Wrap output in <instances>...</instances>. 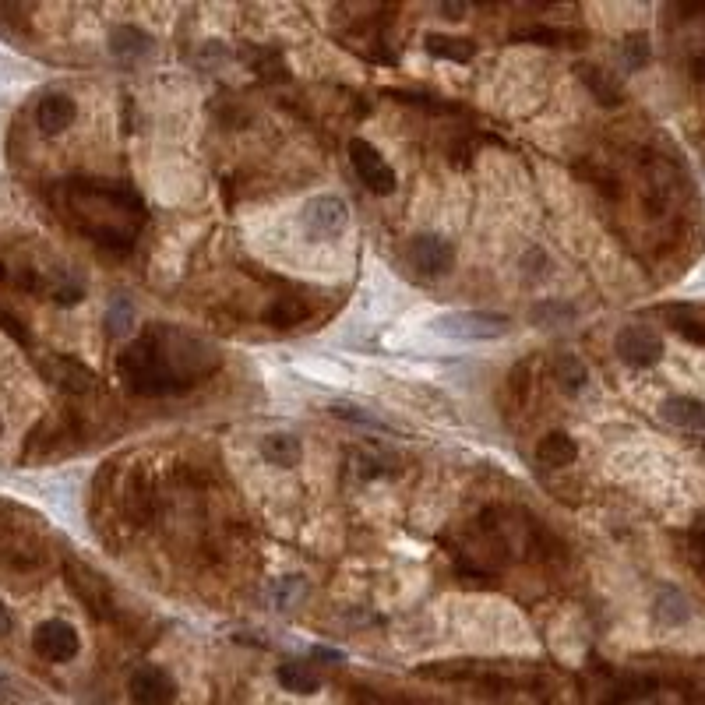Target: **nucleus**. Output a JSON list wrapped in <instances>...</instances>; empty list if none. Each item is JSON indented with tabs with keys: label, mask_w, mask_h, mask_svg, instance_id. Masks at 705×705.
I'll list each match as a JSON object with an SVG mask.
<instances>
[{
	"label": "nucleus",
	"mask_w": 705,
	"mask_h": 705,
	"mask_svg": "<svg viewBox=\"0 0 705 705\" xmlns=\"http://www.w3.org/2000/svg\"><path fill=\"white\" fill-rule=\"evenodd\" d=\"M540 459L547 462V466H568V462L575 459V441L568 438L564 431H550L540 438Z\"/></svg>",
	"instance_id": "nucleus-16"
},
{
	"label": "nucleus",
	"mask_w": 705,
	"mask_h": 705,
	"mask_svg": "<svg viewBox=\"0 0 705 705\" xmlns=\"http://www.w3.org/2000/svg\"><path fill=\"white\" fill-rule=\"evenodd\" d=\"M134 325V307L127 297H113L110 300V314H106V328H110L113 339H124Z\"/></svg>",
	"instance_id": "nucleus-17"
},
{
	"label": "nucleus",
	"mask_w": 705,
	"mask_h": 705,
	"mask_svg": "<svg viewBox=\"0 0 705 705\" xmlns=\"http://www.w3.org/2000/svg\"><path fill=\"white\" fill-rule=\"evenodd\" d=\"M300 223H304V230H307V237L311 240H332V237H339V233L346 230L349 208H346V201H342L339 194H314V198L304 205Z\"/></svg>",
	"instance_id": "nucleus-4"
},
{
	"label": "nucleus",
	"mask_w": 705,
	"mask_h": 705,
	"mask_svg": "<svg viewBox=\"0 0 705 705\" xmlns=\"http://www.w3.org/2000/svg\"><path fill=\"white\" fill-rule=\"evenodd\" d=\"M110 50H113V57L138 60L152 50V39L141 29H134V25H120V29L110 32Z\"/></svg>",
	"instance_id": "nucleus-15"
},
{
	"label": "nucleus",
	"mask_w": 705,
	"mask_h": 705,
	"mask_svg": "<svg viewBox=\"0 0 705 705\" xmlns=\"http://www.w3.org/2000/svg\"><path fill=\"white\" fill-rule=\"evenodd\" d=\"M582 78H586L589 82V89L596 92V96L603 99V103H617V99H621V92H610V78L603 75V71H589V67H582Z\"/></svg>",
	"instance_id": "nucleus-20"
},
{
	"label": "nucleus",
	"mask_w": 705,
	"mask_h": 705,
	"mask_svg": "<svg viewBox=\"0 0 705 705\" xmlns=\"http://www.w3.org/2000/svg\"><path fill=\"white\" fill-rule=\"evenodd\" d=\"M614 349L628 367H653L663 357V339L642 325H628L617 332Z\"/></svg>",
	"instance_id": "nucleus-9"
},
{
	"label": "nucleus",
	"mask_w": 705,
	"mask_h": 705,
	"mask_svg": "<svg viewBox=\"0 0 705 705\" xmlns=\"http://www.w3.org/2000/svg\"><path fill=\"white\" fill-rule=\"evenodd\" d=\"M78 106L71 96H64V92H50V96L39 99L36 106V124L43 134H60L71 127V120H75Z\"/></svg>",
	"instance_id": "nucleus-10"
},
{
	"label": "nucleus",
	"mask_w": 705,
	"mask_h": 705,
	"mask_svg": "<svg viewBox=\"0 0 705 705\" xmlns=\"http://www.w3.org/2000/svg\"><path fill=\"white\" fill-rule=\"evenodd\" d=\"M8 628H11V624H8V610L0 607V631H8Z\"/></svg>",
	"instance_id": "nucleus-21"
},
{
	"label": "nucleus",
	"mask_w": 705,
	"mask_h": 705,
	"mask_svg": "<svg viewBox=\"0 0 705 705\" xmlns=\"http://www.w3.org/2000/svg\"><path fill=\"white\" fill-rule=\"evenodd\" d=\"M557 378H561V385L568 388V392H579V388H586V367H582V360L579 357H572V353H561L557 357Z\"/></svg>",
	"instance_id": "nucleus-18"
},
{
	"label": "nucleus",
	"mask_w": 705,
	"mask_h": 705,
	"mask_svg": "<svg viewBox=\"0 0 705 705\" xmlns=\"http://www.w3.org/2000/svg\"><path fill=\"white\" fill-rule=\"evenodd\" d=\"M0 434H4V423H0Z\"/></svg>",
	"instance_id": "nucleus-22"
},
{
	"label": "nucleus",
	"mask_w": 705,
	"mask_h": 705,
	"mask_svg": "<svg viewBox=\"0 0 705 705\" xmlns=\"http://www.w3.org/2000/svg\"><path fill=\"white\" fill-rule=\"evenodd\" d=\"M349 166L360 177V184L374 194H392L395 191V170L388 166V159L374 149L371 141L353 138L349 141Z\"/></svg>",
	"instance_id": "nucleus-5"
},
{
	"label": "nucleus",
	"mask_w": 705,
	"mask_h": 705,
	"mask_svg": "<svg viewBox=\"0 0 705 705\" xmlns=\"http://www.w3.org/2000/svg\"><path fill=\"white\" fill-rule=\"evenodd\" d=\"M660 416L684 431H705V402L691 399V395H670L660 406Z\"/></svg>",
	"instance_id": "nucleus-11"
},
{
	"label": "nucleus",
	"mask_w": 705,
	"mask_h": 705,
	"mask_svg": "<svg viewBox=\"0 0 705 705\" xmlns=\"http://www.w3.org/2000/svg\"><path fill=\"white\" fill-rule=\"evenodd\" d=\"M219 367V349L173 325H149L120 353V378L138 395H170L198 385Z\"/></svg>",
	"instance_id": "nucleus-1"
},
{
	"label": "nucleus",
	"mask_w": 705,
	"mask_h": 705,
	"mask_svg": "<svg viewBox=\"0 0 705 705\" xmlns=\"http://www.w3.org/2000/svg\"><path fill=\"white\" fill-rule=\"evenodd\" d=\"M300 452H304V445H300L297 434H268V438H261V459L272 462V466L279 469H290L300 462Z\"/></svg>",
	"instance_id": "nucleus-13"
},
{
	"label": "nucleus",
	"mask_w": 705,
	"mask_h": 705,
	"mask_svg": "<svg viewBox=\"0 0 705 705\" xmlns=\"http://www.w3.org/2000/svg\"><path fill=\"white\" fill-rule=\"evenodd\" d=\"M423 50L438 60H455V64H469L476 57V43L466 36H448V32H431L423 39Z\"/></svg>",
	"instance_id": "nucleus-12"
},
{
	"label": "nucleus",
	"mask_w": 705,
	"mask_h": 705,
	"mask_svg": "<svg viewBox=\"0 0 705 705\" xmlns=\"http://www.w3.org/2000/svg\"><path fill=\"white\" fill-rule=\"evenodd\" d=\"M434 332H441L445 339L459 342H483V339H501L512 328V318L490 311H448L441 318L431 321Z\"/></svg>",
	"instance_id": "nucleus-3"
},
{
	"label": "nucleus",
	"mask_w": 705,
	"mask_h": 705,
	"mask_svg": "<svg viewBox=\"0 0 705 705\" xmlns=\"http://www.w3.org/2000/svg\"><path fill=\"white\" fill-rule=\"evenodd\" d=\"M127 698H131L134 705H173V698H177V681H173L163 667L145 663V667L134 670L131 681H127Z\"/></svg>",
	"instance_id": "nucleus-8"
},
{
	"label": "nucleus",
	"mask_w": 705,
	"mask_h": 705,
	"mask_svg": "<svg viewBox=\"0 0 705 705\" xmlns=\"http://www.w3.org/2000/svg\"><path fill=\"white\" fill-rule=\"evenodd\" d=\"M279 684L286 691H293V695H314V691L321 688V677L318 670L311 667V663L304 660H290L279 667Z\"/></svg>",
	"instance_id": "nucleus-14"
},
{
	"label": "nucleus",
	"mask_w": 705,
	"mask_h": 705,
	"mask_svg": "<svg viewBox=\"0 0 705 705\" xmlns=\"http://www.w3.org/2000/svg\"><path fill=\"white\" fill-rule=\"evenodd\" d=\"M406 258L416 272L434 279V275H448L455 268V247L441 233H416L406 244Z\"/></svg>",
	"instance_id": "nucleus-7"
},
{
	"label": "nucleus",
	"mask_w": 705,
	"mask_h": 705,
	"mask_svg": "<svg viewBox=\"0 0 705 705\" xmlns=\"http://www.w3.org/2000/svg\"><path fill=\"white\" fill-rule=\"evenodd\" d=\"M82 230L103 247H131L141 226V201L113 184H85V194L71 198Z\"/></svg>",
	"instance_id": "nucleus-2"
},
{
	"label": "nucleus",
	"mask_w": 705,
	"mask_h": 705,
	"mask_svg": "<svg viewBox=\"0 0 705 705\" xmlns=\"http://www.w3.org/2000/svg\"><path fill=\"white\" fill-rule=\"evenodd\" d=\"M32 649H36L46 663H67L78 656L82 639H78L75 624L60 621V617H50V621H43L36 631H32Z\"/></svg>",
	"instance_id": "nucleus-6"
},
{
	"label": "nucleus",
	"mask_w": 705,
	"mask_h": 705,
	"mask_svg": "<svg viewBox=\"0 0 705 705\" xmlns=\"http://www.w3.org/2000/svg\"><path fill=\"white\" fill-rule=\"evenodd\" d=\"M60 371H57V381L60 385H67V388H75V392H85V388H92V374L85 371V367H78V364H57Z\"/></svg>",
	"instance_id": "nucleus-19"
}]
</instances>
